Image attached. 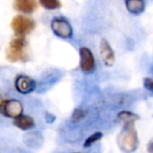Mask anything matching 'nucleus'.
Instances as JSON below:
<instances>
[{
    "mask_svg": "<svg viewBox=\"0 0 153 153\" xmlns=\"http://www.w3.org/2000/svg\"><path fill=\"white\" fill-rule=\"evenodd\" d=\"M117 117L121 122H123V124H134L136 121H137L140 117H138L137 114L133 112H130V111H126V110H123L121 112H119L117 114Z\"/></svg>",
    "mask_w": 153,
    "mask_h": 153,
    "instance_id": "obj_12",
    "label": "nucleus"
},
{
    "mask_svg": "<svg viewBox=\"0 0 153 153\" xmlns=\"http://www.w3.org/2000/svg\"><path fill=\"white\" fill-rule=\"evenodd\" d=\"M36 81L32 79L30 76H24V74H20L16 78L15 81V87L18 92L22 94H27L33 92L36 89Z\"/></svg>",
    "mask_w": 153,
    "mask_h": 153,
    "instance_id": "obj_7",
    "label": "nucleus"
},
{
    "mask_svg": "<svg viewBox=\"0 0 153 153\" xmlns=\"http://www.w3.org/2000/svg\"><path fill=\"white\" fill-rule=\"evenodd\" d=\"M14 125L19 128V129L27 131V130H30L35 127V121L30 115L21 114L20 117L14 119Z\"/></svg>",
    "mask_w": 153,
    "mask_h": 153,
    "instance_id": "obj_10",
    "label": "nucleus"
},
{
    "mask_svg": "<svg viewBox=\"0 0 153 153\" xmlns=\"http://www.w3.org/2000/svg\"><path fill=\"white\" fill-rule=\"evenodd\" d=\"M100 55L105 65L108 66V67L113 65L115 61L114 51H113L112 47L106 39H102L100 42Z\"/></svg>",
    "mask_w": 153,
    "mask_h": 153,
    "instance_id": "obj_8",
    "label": "nucleus"
},
{
    "mask_svg": "<svg viewBox=\"0 0 153 153\" xmlns=\"http://www.w3.org/2000/svg\"><path fill=\"white\" fill-rule=\"evenodd\" d=\"M147 151L149 153H153V138L149 142L148 146H147Z\"/></svg>",
    "mask_w": 153,
    "mask_h": 153,
    "instance_id": "obj_17",
    "label": "nucleus"
},
{
    "mask_svg": "<svg viewBox=\"0 0 153 153\" xmlns=\"http://www.w3.org/2000/svg\"><path fill=\"white\" fill-rule=\"evenodd\" d=\"M80 53V68L84 74H91L96 69V59L88 47H81L79 51Z\"/></svg>",
    "mask_w": 153,
    "mask_h": 153,
    "instance_id": "obj_6",
    "label": "nucleus"
},
{
    "mask_svg": "<svg viewBox=\"0 0 153 153\" xmlns=\"http://www.w3.org/2000/svg\"><path fill=\"white\" fill-rule=\"evenodd\" d=\"M144 86L147 90L153 92V79H151V78H145L144 79Z\"/></svg>",
    "mask_w": 153,
    "mask_h": 153,
    "instance_id": "obj_16",
    "label": "nucleus"
},
{
    "mask_svg": "<svg viewBox=\"0 0 153 153\" xmlns=\"http://www.w3.org/2000/svg\"><path fill=\"white\" fill-rule=\"evenodd\" d=\"M0 101H1V100H0Z\"/></svg>",
    "mask_w": 153,
    "mask_h": 153,
    "instance_id": "obj_18",
    "label": "nucleus"
},
{
    "mask_svg": "<svg viewBox=\"0 0 153 153\" xmlns=\"http://www.w3.org/2000/svg\"><path fill=\"white\" fill-rule=\"evenodd\" d=\"M40 4L48 11H55L61 7V2L59 0H39Z\"/></svg>",
    "mask_w": 153,
    "mask_h": 153,
    "instance_id": "obj_13",
    "label": "nucleus"
},
{
    "mask_svg": "<svg viewBox=\"0 0 153 153\" xmlns=\"http://www.w3.org/2000/svg\"><path fill=\"white\" fill-rule=\"evenodd\" d=\"M102 137H103L102 132H100V131L94 132V133H92L91 135H89L86 138V140L84 142V147H85V148H89V147H91L94 144H96L97 142H99Z\"/></svg>",
    "mask_w": 153,
    "mask_h": 153,
    "instance_id": "obj_14",
    "label": "nucleus"
},
{
    "mask_svg": "<svg viewBox=\"0 0 153 153\" xmlns=\"http://www.w3.org/2000/svg\"><path fill=\"white\" fill-rule=\"evenodd\" d=\"M27 42L25 37L16 36L7 49V59L11 62H25L28 60Z\"/></svg>",
    "mask_w": 153,
    "mask_h": 153,
    "instance_id": "obj_2",
    "label": "nucleus"
},
{
    "mask_svg": "<svg viewBox=\"0 0 153 153\" xmlns=\"http://www.w3.org/2000/svg\"><path fill=\"white\" fill-rule=\"evenodd\" d=\"M117 145L126 153H131L137 149L138 137L134 124H125L117 135Z\"/></svg>",
    "mask_w": 153,
    "mask_h": 153,
    "instance_id": "obj_1",
    "label": "nucleus"
},
{
    "mask_svg": "<svg viewBox=\"0 0 153 153\" xmlns=\"http://www.w3.org/2000/svg\"><path fill=\"white\" fill-rule=\"evenodd\" d=\"M11 26L16 36L25 37L26 35H28L35 30L36 23L32 18L23 15H18L13 18Z\"/></svg>",
    "mask_w": 153,
    "mask_h": 153,
    "instance_id": "obj_3",
    "label": "nucleus"
},
{
    "mask_svg": "<svg viewBox=\"0 0 153 153\" xmlns=\"http://www.w3.org/2000/svg\"><path fill=\"white\" fill-rule=\"evenodd\" d=\"M37 7L38 4L36 0H15L14 1L15 10L23 14H33L37 10Z\"/></svg>",
    "mask_w": 153,
    "mask_h": 153,
    "instance_id": "obj_9",
    "label": "nucleus"
},
{
    "mask_svg": "<svg viewBox=\"0 0 153 153\" xmlns=\"http://www.w3.org/2000/svg\"><path fill=\"white\" fill-rule=\"evenodd\" d=\"M51 30L57 37L61 39H70L72 37V27L70 23L64 18H55L51 23Z\"/></svg>",
    "mask_w": 153,
    "mask_h": 153,
    "instance_id": "obj_5",
    "label": "nucleus"
},
{
    "mask_svg": "<svg viewBox=\"0 0 153 153\" xmlns=\"http://www.w3.org/2000/svg\"><path fill=\"white\" fill-rule=\"evenodd\" d=\"M85 117V111L81 108H76L74 110L71 115V121L74 123H76V122H80Z\"/></svg>",
    "mask_w": 153,
    "mask_h": 153,
    "instance_id": "obj_15",
    "label": "nucleus"
},
{
    "mask_svg": "<svg viewBox=\"0 0 153 153\" xmlns=\"http://www.w3.org/2000/svg\"><path fill=\"white\" fill-rule=\"evenodd\" d=\"M0 114L5 117L16 119L23 114V105L16 99H7L0 101Z\"/></svg>",
    "mask_w": 153,
    "mask_h": 153,
    "instance_id": "obj_4",
    "label": "nucleus"
},
{
    "mask_svg": "<svg viewBox=\"0 0 153 153\" xmlns=\"http://www.w3.org/2000/svg\"><path fill=\"white\" fill-rule=\"evenodd\" d=\"M126 7L133 15H140L145 11L144 0H126Z\"/></svg>",
    "mask_w": 153,
    "mask_h": 153,
    "instance_id": "obj_11",
    "label": "nucleus"
}]
</instances>
